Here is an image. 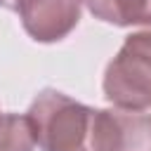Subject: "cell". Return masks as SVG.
Listing matches in <instances>:
<instances>
[{
	"mask_svg": "<svg viewBox=\"0 0 151 151\" xmlns=\"http://www.w3.org/2000/svg\"><path fill=\"white\" fill-rule=\"evenodd\" d=\"M35 144L42 151H90V127L94 109L68 94L45 87L28 106Z\"/></svg>",
	"mask_w": 151,
	"mask_h": 151,
	"instance_id": "cell-1",
	"label": "cell"
},
{
	"mask_svg": "<svg viewBox=\"0 0 151 151\" xmlns=\"http://www.w3.org/2000/svg\"><path fill=\"white\" fill-rule=\"evenodd\" d=\"M104 97L118 109L151 106V28L125 38L104 71Z\"/></svg>",
	"mask_w": 151,
	"mask_h": 151,
	"instance_id": "cell-2",
	"label": "cell"
},
{
	"mask_svg": "<svg viewBox=\"0 0 151 151\" xmlns=\"http://www.w3.org/2000/svg\"><path fill=\"white\" fill-rule=\"evenodd\" d=\"M90 151H151V116L132 109H94Z\"/></svg>",
	"mask_w": 151,
	"mask_h": 151,
	"instance_id": "cell-3",
	"label": "cell"
},
{
	"mask_svg": "<svg viewBox=\"0 0 151 151\" xmlns=\"http://www.w3.org/2000/svg\"><path fill=\"white\" fill-rule=\"evenodd\" d=\"M83 0H38L26 7L19 19L35 42H59L80 21Z\"/></svg>",
	"mask_w": 151,
	"mask_h": 151,
	"instance_id": "cell-4",
	"label": "cell"
},
{
	"mask_svg": "<svg viewBox=\"0 0 151 151\" xmlns=\"http://www.w3.org/2000/svg\"><path fill=\"white\" fill-rule=\"evenodd\" d=\"M83 2L97 19L106 24L151 28V0H83Z\"/></svg>",
	"mask_w": 151,
	"mask_h": 151,
	"instance_id": "cell-5",
	"label": "cell"
},
{
	"mask_svg": "<svg viewBox=\"0 0 151 151\" xmlns=\"http://www.w3.org/2000/svg\"><path fill=\"white\" fill-rule=\"evenodd\" d=\"M35 134L28 116L0 113V151H33Z\"/></svg>",
	"mask_w": 151,
	"mask_h": 151,
	"instance_id": "cell-6",
	"label": "cell"
},
{
	"mask_svg": "<svg viewBox=\"0 0 151 151\" xmlns=\"http://www.w3.org/2000/svg\"><path fill=\"white\" fill-rule=\"evenodd\" d=\"M33 2H38V0H2L0 2V7H5V9H12V12H17V14H21L26 7H31Z\"/></svg>",
	"mask_w": 151,
	"mask_h": 151,
	"instance_id": "cell-7",
	"label": "cell"
},
{
	"mask_svg": "<svg viewBox=\"0 0 151 151\" xmlns=\"http://www.w3.org/2000/svg\"><path fill=\"white\" fill-rule=\"evenodd\" d=\"M0 2H2V0H0Z\"/></svg>",
	"mask_w": 151,
	"mask_h": 151,
	"instance_id": "cell-8",
	"label": "cell"
}]
</instances>
